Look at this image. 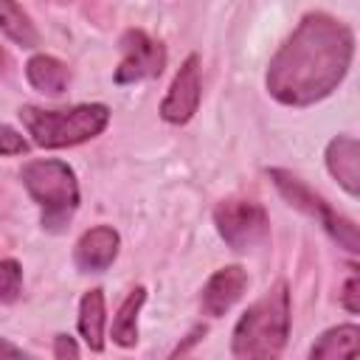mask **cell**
Wrapping results in <instances>:
<instances>
[{
	"mask_svg": "<svg viewBox=\"0 0 360 360\" xmlns=\"http://www.w3.org/2000/svg\"><path fill=\"white\" fill-rule=\"evenodd\" d=\"M124 59L115 70V82L118 84H135L141 79H155L163 73L166 68V51L158 39H152L146 31L141 28H129L121 34L118 39Z\"/></svg>",
	"mask_w": 360,
	"mask_h": 360,
	"instance_id": "cell-7",
	"label": "cell"
},
{
	"mask_svg": "<svg viewBox=\"0 0 360 360\" xmlns=\"http://www.w3.org/2000/svg\"><path fill=\"white\" fill-rule=\"evenodd\" d=\"M200 96H202V79H200V59L197 53H191L180 70L174 73L166 98L160 101V118L169 124H186L194 118L197 107H200Z\"/></svg>",
	"mask_w": 360,
	"mask_h": 360,
	"instance_id": "cell-8",
	"label": "cell"
},
{
	"mask_svg": "<svg viewBox=\"0 0 360 360\" xmlns=\"http://www.w3.org/2000/svg\"><path fill=\"white\" fill-rule=\"evenodd\" d=\"M118 248H121L118 231L110 225H96L79 236L73 248V262L82 273H101L115 262Z\"/></svg>",
	"mask_w": 360,
	"mask_h": 360,
	"instance_id": "cell-9",
	"label": "cell"
},
{
	"mask_svg": "<svg viewBox=\"0 0 360 360\" xmlns=\"http://www.w3.org/2000/svg\"><path fill=\"white\" fill-rule=\"evenodd\" d=\"M270 177H273V183H276L278 194H281L292 208H298V211L315 217V219L329 231V236H332L340 248H346L349 253H357V250H360L357 225H354L352 219H346L343 214L332 211V205H329L321 194H315L304 180H298L292 172H284V169H270Z\"/></svg>",
	"mask_w": 360,
	"mask_h": 360,
	"instance_id": "cell-5",
	"label": "cell"
},
{
	"mask_svg": "<svg viewBox=\"0 0 360 360\" xmlns=\"http://www.w3.org/2000/svg\"><path fill=\"white\" fill-rule=\"evenodd\" d=\"M25 152H28V141L17 129L0 124V155H25Z\"/></svg>",
	"mask_w": 360,
	"mask_h": 360,
	"instance_id": "cell-18",
	"label": "cell"
},
{
	"mask_svg": "<svg viewBox=\"0 0 360 360\" xmlns=\"http://www.w3.org/2000/svg\"><path fill=\"white\" fill-rule=\"evenodd\" d=\"M22 292V267L17 259H0V304H14Z\"/></svg>",
	"mask_w": 360,
	"mask_h": 360,
	"instance_id": "cell-17",
	"label": "cell"
},
{
	"mask_svg": "<svg viewBox=\"0 0 360 360\" xmlns=\"http://www.w3.org/2000/svg\"><path fill=\"white\" fill-rule=\"evenodd\" d=\"M245 290H248V273H245V267H239V264L219 267L205 281V287H202V298H200L202 312L211 315V318L225 315L242 298Z\"/></svg>",
	"mask_w": 360,
	"mask_h": 360,
	"instance_id": "cell-10",
	"label": "cell"
},
{
	"mask_svg": "<svg viewBox=\"0 0 360 360\" xmlns=\"http://www.w3.org/2000/svg\"><path fill=\"white\" fill-rule=\"evenodd\" d=\"M214 225L233 250H250L270 236L267 211L256 200H222L214 208Z\"/></svg>",
	"mask_w": 360,
	"mask_h": 360,
	"instance_id": "cell-6",
	"label": "cell"
},
{
	"mask_svg": "<svg viewBox=\"0 0 360 360\" xmlns=\"http://www.w3.org/2000/svg\"><path fill=\"white\" fill-rule=\"evenodd\" d=\"M143 301H146V290L143 287H135L121 301V307H118V312L112 318V329H110L112 343H118L124 349H129V346L138 343V312H141Z\"/></svg>",
	"mask_w": 360,
	"mask_h": 360,
	"instance_id": "cell-15",
	"label": "cell"
},
{
	"mask_svg": "<svg viewBox=\"0 0 360 360\" xmlns=\"http://www.w3.org/2000/svg\"><path fill=\"white\" fill-rule=\"evenodd\" d=\"M0 31L22 48L39 45V31L17 0H0Z\"/></svg>",
	"mask_w": 360,
	"mask_h": 360,
	"instance_id": "cell-16",
	"label": "cell"
},
{
	"mask_svg": "<svg viewBox=\"0 0 360 360\" xmlns=\"http://www.w3.org/2000/svg\"><path fill=\"white\" fill-rule=\"evenodd\" d=\"M354 34L332 14H307L284 39L267 68V93L287 107H307L326 98L349 73Z\"/></svg>",
	"mask_w": 360,
	"mask_h": 360,
	"instance_id": "cell-1",
	"label": "cell"
},
{
	"mask_svg": "<svg viewBox=\"0 0 360 360\" xmlns=\"http://www.w3.org/2000/svg\"><path fill=\"white\" fill-rule=\"evenodd\" d=\"M0 357H25V352H22V346H14L11 340L0 338Z\"/></svg>",
	"mask_w": 360,
	"mask_h": 360,
	"instance_id": "cell-21",
	"label": "cell"
},
{
	"mask_svg": "<svg viewBox=\"0 0 360 360\" xmlns=\"http://www.w3.org/2000/svg\"><path fill=\"white\" fill-rule=\"evenodd\" d=\"M25 79L34 90L45 93V96H59L65 93L68 82H70V70L65 62H59L56 56L48 53H34L25 62Z\"/></svg>",
	"mask_w": 360,
	"mask_h": 360,
	"instance_id": "cell-12",
	"label": "cell"
},
{
	"mask_svg": "<svg viewBox=\"0 0 360 360\" xmlns=\"http://www.w3.org/2000/svg\"><path fill=\"white\" fill-rule=\"evenodd\" d=\"M360 278H357V273L352 270V276H349V281H346V287H343V307L349 309V312H360Z\"/></svg>",
	"mask_w": 360,
	"mask_h": 360,
	"instance_id": "cell-19",
	"label": "cell"
},
{
	"mask_svg": "<svg viewBox=\"0 0 360 360\" xmlns=\"http://www.w3.org/2000/svg\"><path fill=\"white\" fill-rule=\"evenodd\" d=\"M0 62H3V53H0Z\"/></svg>",
	"mask_w": 360,
	"mask_h": 360,
	"instance_id": "cell-22",
	"label": "cell"
},
{
	"mask_svg": "<svg viewBox=\"0 0 360 360\" xmlns=\"http://www.w3.org/2000/svg\"><path fill=\"white\" fill-rule=\"evenodd\" d=\"M82 352H79V346H76V340L70 338V335H56L53 338V357L56 360H65V357H79Z\"/></svg>",
	"mask_w": 360,
	"mask_h": 360,
	"instance_id": "cell-20",
	"label": "cell"
},
{
	"mask_svg": "<svg viewBox=\"0 0 360 360\" xmlns=\"http://www.w3.org/2000/svg\"><path fill=\"white\" fill-rule=\"evenodd\" d=\"M326 169L346 188V194H360V143L352 135H338L326 146Z\"/></svg>",
	"mask_w": 360,
	"mask_h": 360,
	"instance_id": "cell-11",
	"label": "cell"
},
{
	"mask_svg": "<svg viewBox=\"0 0 360 360\" xmlns=\"http://www.w3.org/2000/svg\"><path fill=\"white\" fill-rule=\"evenodd\" d=\"M20 121L25 124L31 141L42 149H65L84 143L104 132L110 124L107 104H76L70 110H42V107H20Z\"/></svg>",
	"mask_w": 360,
	"mask_h": 360,
	"instance_id": "cell-3",
	"label": "cell"
},
{
	"mask_svg": "<svg viewBox=\"0 0 360 360\" xmlns=\"http://www.w3.org/2000/svg\"><path fill=\"white\" fill-rule=\"evenodd\" d=\"M25 191L42 208V228L62 231L79 208V183L76 172L56 158L28 160L20 172Z\"/></svg>",
	"mask_w": 360,
	"mask_h": 360,
	"instance_id": "cell-4",
	"label": "cell"
},
{
	"mask_svg": "<svg viewBox=\"0 0 360 360\" xmlns=\"http://www.w3.org/2000/svg\"><path fill=\"white\" fill-rule=\"evenodd\" d=\"M290 338V290L276 281L259 301H253L233 326L231 352L245 360H273L284 352Z\"/></svg>",
	"mask_w": 360,
	"mask_h": 360,
	"instance_id": "cell-2",
	"label": "cell"
},
{
	"mask_svg": "<svg viewBox=\"0 0 360 360\" xmlns=\"http://www.w3.org/2000/svg\"><path fill=\"white\" fill-rule=\"evenodd\" d=\"M360 352V329L354 323H340V326H332L326 329L315 346L309 349V357L312 360H340V357H357Z\"/></svg>",
	"mask_w": 360,
	"mask_h": 360,
	"instance_id": "cell-13",
	"label": "cell"
},
{
	"mask_svg": "<svg viewBox=\"0 0 360 360\" xmlns=\"http://www.w3.org/2000/svg\"><path fill=\"white\" fill-rule=\"evenodd\" d=\"M104 323H107V312H104V292L96 287L90 292L82 295L79 304V332L84 338V343L93 352L104 349Z\"/></svg>",
	"mask_w": 360,
	"mask_h": 360,
	"instance_id": "cell-14",
	"label": "cell"
}]
</instances>
